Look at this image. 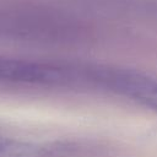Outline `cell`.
<instances>
[{"label": "cell", "mask_w": 157, "mask_h": 157, "mask_svg": "<svg viewBox=\"0 0 157 157\" xmlns=\"http://www.w3.org/2000/svg\"><path fill=\"white\" fill-rule=\"evenodd\" d=\"M104 147L77 140H56L37 144L36 157H99Z\"/></svg>", "instance_id": "cell-2"}, {"label": "cell", "mask_w": 157, "mask_h": 157, "mask_svg": "<svg viewBox=\"0 0 157 157\" xmlns=\"http://www.w3.org/2000/svg\"><path fill=\"white\" fill-rule=\"evenodd\" d=\"M92 88L126 98L157 112V76L128 67L93 65Z\"/></svg>", "instance_id": "cell-1"}]
</instances>
